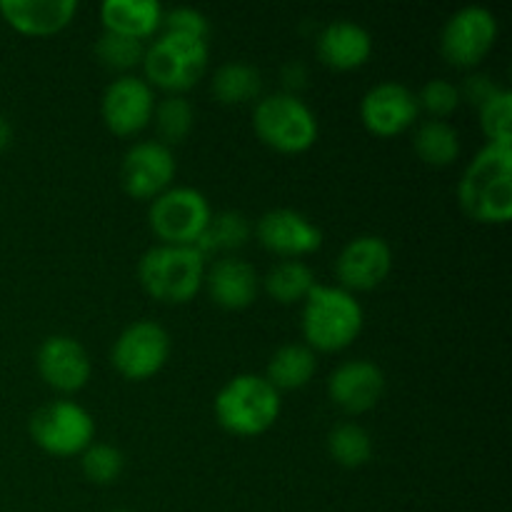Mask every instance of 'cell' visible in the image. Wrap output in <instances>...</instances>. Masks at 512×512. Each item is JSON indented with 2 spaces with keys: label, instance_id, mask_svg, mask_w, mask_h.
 <instances>
[{
  "label": "cell",
  "instance_id": "obj_1",
  "mask_svg": "<svg viewBox=\"0 0 512 512\" xmlns=\"http://www.w3.org/2000/svg\"><path fill=\"white\" fill-rule=\"evenodd\" d=\"M458 203L470 220L505 225L512 218V145H485L463 170Z\"/></svg>",
  "mask_w": 512,
  "mask_h": 512
},
{
  "label": "cell",
  "instance_id": "obj_2",
  "mask_svg": "<svg viewBox=\"0 0 512 512\" xmlns=\"http://www.w3.org/2000/svg\"><path fill=\"white\" fill-rule=\"evenodd\" d=\"M283 400L263 375L243 373L223 385L215 395V420L235 438H258L280 418Z\"/></svg>",
  "mask_w": 512,
  "mask_h": 512
},
{
  "label": "cell",
  "instance_id": "obj_3",
  "mask_svg": "<svg viewBox=\"0 0 512 512\" xmlns=\"http://www.w3.org/2000/svg\"><path fill=\"white\" fill-rule=\"evenodd\" d=\"M363 323V305L343 288L315 285L303 300V338L310 350H345L358 340Z\"/></svg>",
  "mask_w": 512,
  "mask_h": 512
},
{
  "label": "cell",
  "instance_id": "obj_4",
  "mask_svg": "<svg viewBox=\"0 0 512 512\" xmlns=\"http://www.w3.org/2000/svg\"><path fill=\"white\" fill-rule=\"evenodd\" d=\"M138 280L153 300L183 305L203 288L205 258L195 245H155L140 258Z\"/></svg>",
  "mask_w": 512,
  "mask_h": 512
},
{
  "label": "cell",
  "instance_id": "obj_5",
  "mask_svg": "<svg viewBox=\"0 0 512 512\" xmlns=\"http://www.w3.org/2000/svg\"><path fill=\"white\" fill-rule=\"evenodd\" d=\"M255 135L283 155L305 153L318 140V118L293 93H275L260 100L253 113Z\"/></svg>",
  "mask_w": 512,
  "mask_h": 512
},
{
  "label": "cell",
  "instance_id": "obj_6",
  "mask_svg": "<svg viewBox=\"0 0 512 512\" xmlns=\"http://www.w3.org/2000/svg\"><path fill=\"white\" fill-rule=\"evenodd\" d=\"M208 58V40L163 33L145 50L143 68L150 83L168 90L170 95H180L200 83L208 70Z\"/></svg>",
  "mask_w": 512,
  "mask_h": 512
},
{
  "label": "cell",
  "instance_id": "obj_7",
  "mask_svg": "<svg viewBox=\"0 0 512 512\" xmlns=\"http://www.w3.org/2000/svg\"><path fill=\"white\" fill-rule=\"evenodd\" d=\"M30 438L53 458H73L83 455L93 445L95 420L83 405L73 400H53L30 415Z\"/></svg>",
  "mask_w": 512,
  "mask_h": 512
},
{
  "label": "cell",
  "instance_id": "obj_8",
  "mask_svg": "<svg viewBox=\"0 0 512 512\" xmlns=\"http://www.w3.org/2000/svg\"><path fill=\"white\" fill-rule=\"evenodd\" d=\"M210 203L195 188H168L150 203V230L163 245H195L210 220Z\"/></svg>",
  "mask_w": 512,
  "mask_h": 512
},
{
  "label": "cell",
  "instance_id": "obj_9",
  "mask_svg": "<svg viewBox=\"0 0 512 512\" xmlns=\"http://www.w3.org/2000/svg\"><path fill=\"white\" fill-rule=\"evenodd\" d=\"M170 358V335L163 325L153 320H135L130 323L110 350L113 368L125 380L143 383L158 375Z\"/></svg>",
  "mask_w": 512,
  "mask_h": 512
},
{
  "label": "cell",
  "instance_id": "obj_10",
  "mask_svg": "<svg viewBox=\"0 0 512 512\" xmlns=\"http://www.w3.org/2000/svg\"><path fill=\"white\" fill-rule=\"evenodd\" d=\"M498 40V18L488 8L468 5L453 13L440 35V53L455 68H475Z\"/></svg>",
  "mask_w": 512,
  "mask_h": 512
},
{
  "label": "cell",
  "instance_id": "obj_11",
  "mask_svg": "<svg viewBox=\"0 0 512 512\" xmlns=\"http://www.w3.org/2000/svg\"><path fill=\"white\" fill-rule=\"evenodd\" d=\"M173 150L158 140H145L128 148L120 163V183L135 200H155L175 180Z\"/></svg>",
  "mask_w": 512,
  "mask_h": 512
},
{
  "label": "cell",
  "instance_id": "obj_12",
  "mask_svg": "<svg viewBox=\"0 0 512 512\" xmlns=\"http://www.w3.org/2000/svg\"><path fill=\"white\" fill-rule=\"evenodd\" d=\"M155 110V95L148 80L135 75H120L105 88L100 115L105 128L118 138H130L150 125Z\"/></svg>",
  "mask_w": 512,
  "mask_h": 512
},
{
  "label": "cell",
  "instance_id": "obj_13",
  "mask_svg": "<svg viewBox=\"0 0 512 512\" xmlns=\"http://www.w3.org/2000/svg\"><path fill=\"white\" fill-rule=\"evenodd\" d=\"M418 115V95L408 85L393 80L373 85L360 103V120L365 130L378 138H395L405 133L418 123Z\"/></svg>",
  "mask_w": 512,
  "mask_h": 512
},
{
  "label": "cell",
  "instance_id": "obj_14",
  "mask_svg": "<svg viewBox=\"0 0 512 512\" xmlns=\"http://www.w3.org/2000/svg\"><path fill=\"white\" fill-rule=\"evenodd\" d=\"M390 270H393V248L380 235L353 238L335 260V275L340 280V288L348 293L375 290L385 283Z\"/></svg>",
  "mask_w": 512,
  "mask_h": 512
},
{
  "label": "cell",
  "instance_id": "obj_15",
  "mask_svg": "<svg viewBox=\"0 0 512 512\" xmlns=\"http://www.w3.org/2000/svg\"><path fill=\"white\" fill-rule=\"evenodd\" d=\"M260 245L285 260H298L323 245V233L308 215L293 208L268 210L255 225Z\"/></svg>",
  "mask_w": 512,
  "mask_h": 512
},
{
  "label": "cell",
  "instance_id": "obj_16",
  "mask_svg": "<svg viewBox=\"0 0 512 512\" xmlns=\"http://www.w3.org/2000/svg\"><path fill=\"white\" fill-rule=\"evenodd\" d=\"M40 378L60 393H78L88 385L93 365L83 345L70 335H50L35 355Z\"/></svg>",
  "mask_w": 512,
  "mask_h": 512
},
{
  "label": "cell",
  "instance_id": "obj_17",
  "mask_svg": "<svg viewBox=\"0 0 512 512\" xmlns=\"http://www.w3.org/2000/svg\"><path fill=\"white\" fill-rule=\"evenodd\" d=\"M385 393V375L373 360H348L328 378V398L350 415L373 410Z\"/></svg>",
  "mask_w": 512,
  "mask_h": 512
},
{
  "label": "cell",
  "instance_id": "obj_18",
  "mask_svg": "<svg viewBox=\"0 0 512 512\" xmlns=\"http://www.w3.org/2000/svg\"><path fill=\"white\" fill-rule=\"evenodd\" d=\"M78 13L75 0H3L0 15L20 35L48 38L73 23Z\"/></svg>",
  "mask_w": 512,
  "mask_h": 512
},
{
  "label": "cell",
  "instance_id": "obj_19",
  "mask_svg": "<svg viewBox=\"0 0 512 512\" xmlns=\"http://www.w3.org/2000/svg\"><path fill=\"white\" fill-rule=\"evenodd\" d=\"M203 285L218 308L243 310L258 298L260 278L250 263L225 255V258L215 260L213 268L205 270Z\"/></svg>",
  "mask_w": 512,
  "mask_h": 512
},
{
  "label": "cell",
  "instance_id": "obj_20",
  "mask_svg": "<svg viewBox=\"0 0 512 512\" xmlns=\"http://www.w3.org/2000/svg\"><path fill=\"white\" fill-rule=\"evenodd\" d=\"M320 63L333 70H355L365 65L373 55V38L363 25L353 20H333L318 35Z\"/></svg>",
  "mask_w": 512,
  "mask_h": 512
},
{
  "label": "cell",
  "instance_id": "obj_21",
  "mask_svg": "<svg viewBox=\"0 0 512 512\" xmlns=\"http://www.w3.org/2000/svg\"><path fill=\"white\" fill-rule=\"evenodd\" d=\"M163 5L158 0H105L100 20L108 33L125 35L143 43L163 25Z\"/></svg>",
  "mask_w": 512,
  "mask_h": 512
},
{
  "label": "cell",
  "instance_id": "obj_22",
  "mask_svg": "<svg viewBox=\"0 0 512 512\" xmlns=\"http://www.w3.org/2000/svg\"><path fill=\"white\" fill-rule=\"evenodd\" d=\"M315 370H318V360H315L313 350L308 345L288 343L275 350L263 378L278 393L280 390H300L313 380Z\"/></svg>",
  "mask_w": 512,
  "mask_h": 512
},
{
  "label": "cell",
  "instance_id": "obj_23",
  "mask_svg": "<svg viewBox=\"0 0 512 512\" xmlns=\"http://www.w3.org/2000/svg\"><path fill=\"white\" fill-rule=\"evenodd\" d=\"M413 150L425 165L445 168L453 165L460 155V135L445 120H423L413 133Z\"/></svg>",
  "mask_w": 512,
  "mask_h": 512
},
{
  "label": "cell",
  "instance_id": "obj_24",
  "mask_svg": "<svg viewBox=\"0 0 512 512\" xmlns=\"http://www.w3.org/2000/svg\"><path fill=\"white\" fill-rule=\"evenodd\" d=\"M315 273L303 260H280L278 265L268 270L263 280V288L275 303L293 305L308 298L310 290L315 288Z\"/></svg>",
  "mask_w": 512,
  "mask_h": 512
},
{
  "label": "cell",
  "instance_id": "obj_25",
  "mask_svg": "<svg viewBox=\"0 0 512 512\" xmlns=\"http://www.w3.org/2000/svg\"><path fill=\"white\" fill-rule=\"evenodd\" d=\"M263 90V78L258 68L248 63H225L215 70L210 93L223 105H245L255 100Z\"/></svg>",
  "mask_w": 512,
  "mask_h": 512
},
{
  "label": "cell",
  "instance_id": "obj_26",
  "mask_svg": "<svg viewBox=\"0 0 512 512\" xmlns=\"http://www.w3.org/2000/svg\"><path fill=\"white\" fill-rule=\"evenodd\" d=\"M250 240V223L243 213L223 210L218 215H210L203 235L198 238L195 248L203 253V258L213 253H233L240 250Z\"/></svg>",
  "mask_w": 512,
  "mask_h": 512
},
{
  "label": "cell",
  "instance_id": "obj_27",
  "mask_svg": "<svg viewBox=\"0 0 512 512\" xmlns=\"http://www.w3.org/2000/svg\"><path fill=\"white\" fill-rule=\"evenodd\" d=\"M328 453L343 468H360L373 455V438L358 423H340L330 430Z\"/></svg>",
  "mask_w": 512,
  "mask_h": 512
},
{
  "label": "cell",
  "instance_id": "obj_28",
  "mask_svg": "<svg viewBox=\"0 0 512 512\" xmlns=\"http://www.w3.org/2000/svg\"><path fill=\"white\" fill-rule=\"evenodd\" d=\"M155 130H158L163 145L183 143L195 125V110L183 95H168L160 100L153 110Z\"/></svg>",
  "mask_w": 512,
  "mask_h": 512
},
{
  "label": "cell",
  "instance_id": "obj_29",
  "mask_svg": "<svg viewBox=\"0 0 512 512\" xmlns=\"http://www.w3.org/2000/svg\"><path fill=\"white\" fill-rule=\"evenodd\" d=\"M145 48L140 40L125 38V35L108 33L103 30V35L95 43V58L100 60V65L108 70H118V73H125V70H133L135 65L143 63Z\"/></svg>",
  "mask_w": 512,
  "mask_h": 512
},
{
  "label": "cell",
  "instance_id": "obj_30",
  "mask_svg": "<svg viewBox=\"0 0 512 512\" xmlns=\"http://www.w3.org/2000/svg\"><path fill=\"white\" fill-rule=\"evenodd\" d=\"M480 128L490 145H510L512 140V95L500 88L488 103L480 105Z\"/></svg>",
  "mask_w": 512,
  "mask_h": 512
},
{
  "label": "cell",
  "instance_id": "obj_31",
  "mask_svg": "<svg viewBox=\"0 0 512 512\" xmlns=\"http://www.w3.org/2000/svg\"><path fill=\"white\" fill-rule=\"evenodd\" d=\"M83 475L95 485H110L120 478L125 468V458L118 448L108 443H93L83 450Z\"/></svg>",
  "mask_w": 512,
  "mask_h": 512
},
{
  "label": "cell",
  "instance_id": "obj_32",
  "mask_svg": "<svg viewBox=\"0 0 512 512\" xmlns=\"http://www.w3.org/2000/svg\"><path fill=\"white\" fill-rule=\"evenodd\" d=\"M458 105H460L458 85H453L445 78L428 80L418 95V108L425 110L433 120H443L445 115L455 113Z\"/></svg>",
  "mask_w": 512,
  "mask_h": 512
},
{
  "label": "cell",
  "instance_id": "obj_33",
  "mask_svg": "<svg viewBox=\"0 0 512 512\" xmlns=\"http://www.w3.org/2000/svg\"><path fill=\"white\" fill-rule=\"evenodd\" d=\"M163 28L165 33L188 35V38L208 40L210 23L200 10L195 8H173L163 13Z\"/></svg>",
  "mask_w": 512,
  "mask_h": 512
},
{
  "label": "cell",
  "instance_id": "obj_34",
  "mask_svg": "<svg viewBox=\"0 0 512 512\" xmlns=\"http://www.w3.org/2000/svg\"><path fill=\"white\" fill-rule=\"evenodd\" d=\"M498 90H500V85L495 83L490 75L475 73V75H468V78H465L463 88H458V93H460V100H465L468 105L480 108V105L488 103V100L493 98Z\"/></svg>",
  "mask_w": 512,
  "mask_h": 512
},
{
  "label": "cell",
  "instance_id": "obj_35",
  "mask_svg": "<svg viewBox=\"0 0 512 512\" xmlns=\"http://www.w3.org/2000/svg\"><path fill=\"white\" fill-rule=\"evenodd\" d=\"M10 143H13V125H10V120L0 113V153L8 150Z\"/></svg>",
  "mask_w": 512,
  "mask_h": 512
},
{
  "label": "cell",
  "instance_id": "obj_36",
  "mask_svg": "<svg viewBox=\"0 0 512 512\" xmlns=\"http://www.w3.org/2000/svg\"><path fill=\"white\" fill-rule=\"evenodd\" d=\"M113 512H133V510H113Z\"/></svg>",
  "mask_w": 512,
  "mask_h": 512
}]
</instances>
